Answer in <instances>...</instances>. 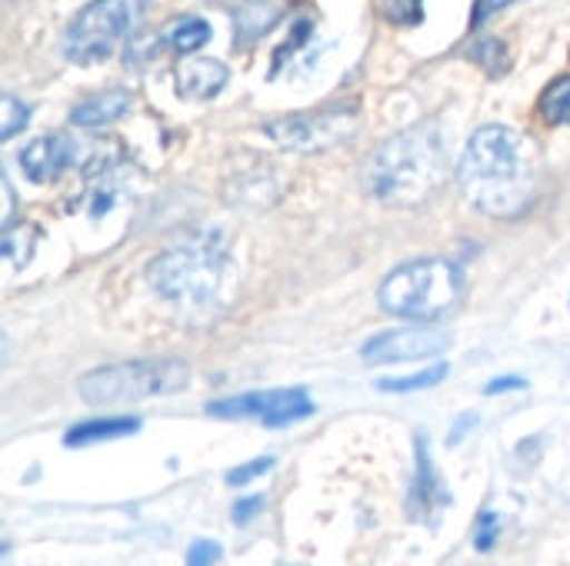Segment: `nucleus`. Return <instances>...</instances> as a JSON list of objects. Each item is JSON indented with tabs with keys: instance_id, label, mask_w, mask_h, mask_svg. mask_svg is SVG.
Masks as SVG:
<instances>
[{
	"instance_id": "12",
	"label": "nucleus",
	"mask_w": 570,
	"mask_h": 566,
	"mask_svg": "<svg viewBox=\"0 0 570 566\" xmlns=\"http://www.w3.org/2000/svg\"><path fill=\"white\" fill-rule=\"evenodd\" d=\"M130 103H134V97L127 93V90H104V93H94V97H87V100H80L73 110H70V123L73 127H87V130H94V127H107V123H114V120H120L127 110H130Z\"/></svg>"
},
{
	"instance_id": "5",
	"label": "nucleus",
	"mask_w": 570,
	"mask_h": 566,
	"mask_svg": "<svg viewBox=\"0 0 570 566\" xmlns=\"http://www.w3.org/2000/svg\"><path fill=\"white\" fill-rule=\"evenodd\" d=\"M190 384V367L174 357L157 360H127L90 370L77 380V394L94 407L110 404H137L150 397L180 394Z\"/></svg>"
},
{
	"instance_id": "17",
	"label": "nucleus",
	"mask_w": 570,
	"mask_h": 566,
	"mask_svg": "<svg viewBox=\"0 0 570 566\" xmlns=\"http://www.w3.org/2000/svg\"><path fill=\"white\" fill-rule=\"evenodd\" d=\"M448 377V364H434L421 374H411V377H387L377 384V390L384 394H411V390H428V387H438L441 380Z\"/></svg>"
},
{
	"instance_id": "18",
	"label": "nucleus",
	"mask_w": 570,
	"mask_h": 566,
	"mask_svg": "<svg viewBox=\"0 0 570 566\" xmlns=\"http://www.w3.org/2000/svg\"><path fill=\"white\" fill-rule=\"evenodd\" d=\"M27 120H30V107L7 93V97L0 100V140H10L17 130H23Z\"/></svg>"
},
{
	"instance_id": "16",
	"label": "nucleus",
	"mask_w": 570,
	"mask_h": 566,
	"mask_svg": "<svg viewBox=\"0 0 570 566\" xmlns=\"http://www.w3.org/2000/svg\"><path fill=\"white\" fill-rule=\"evenodd\" d=\"M538 113L544 123L551 127H570V73L568 77H558L538 100Z\"/></svg>"
},
{
	"instance_id": "14",
	"label": "nucleus",
	"mask_w": 570,
	"mask_h": 566,
	"mask_svg": "<svg viewBox=\"0 0 570 566\" xmlns=\"http://www.w3.org/2000/svg\"><path fill=\"white\" fill-rule=\"evenodd\" d=\"M140 430L137 417H110V420H87L67 430L63 444L67 447H87V444H104V440H117V437H130Z\"/></svg>"
},
{
	"instance_id": "26",
	"label": "nucleus",
	"mask_w": 570,
	"mask_h": 566,
	"mask_svg": "<svg viewBox=\"0 0 570 566\" xmlns=\"http://www.w3.org/2000/svg\"><path fill=\"white\" fill-rule=\"evenodd\" d=\"M508 3H514V0H478V3H474V23H481V20H488L491 13H498V10H504Z\"/></svg>"
},
{
	"instance_id": "11",
	"label": "nucleus",
	"mask_w": 570,
	"mask_h": 566,
	"mask_svg": "<svg viewBox=\"0 0 570 566\" xmlns=\"http://www.w3.org/2000/svg\"><path fill=\"white\" fill-rule=\"evenodd\" d=\"M177 93L187 100H210L224 90L227 83V67L214 57H190L177 67L174 73Z\"/></svg>"
},
{
	"instance_id": "6",
	"label": "nucleus",
	"mask_w": 570,
	"mask_h": 566,
	"mask_svg": "<svg viewBox=\"0 0 570 566\" xmlns=\"http://www.w3.org/2000/svg\"><path fill=\"white\" fill-rule=\"evenodd\" d=\"M140 0H94L83 7L63 33V53L73 63H100L107 60L124 37L140 20Z\"/></svg>"
},
{
	"instance_id": "24",
	"label": "nucleus",
	"mask_w": 570,
	"mask_h": 566,
	"mask_svg": "<svg viewBox=\"0 0 570 566\" xmlns=\"http://www.w3.org/2000/svg\"><path fill=\"white\" fill-rule=\"evenodd\" d=\"M0 197H3L0 224H3V230H10V227H13V187H10L7 177H0Z\"/></svg>"
},
{
	"instance_id": "15",
	"label": "nucleus",
	"mask_w": 570,
	"mask_h": 566,
	"mask_svg": "<svg viewBox=\"0 0 570 566\" xmlns=\"http://www.w3.org/2000/svg\"><path fill=\"white\" fill-rule=\"evenodd\" d=\"M164 40L170 43V50L177 53H194L210 40V23L200 17H180L164 30Z\"/></svg>"
},
{
	"instance_id": "27",
	"label": "nucleus",
	"mask_w": 570,
	"mask_h": 566,
	"mask_svg": "<svg viewBox=\"0 0 570 566\" xmlns=\"http://www.w3.org/2000/svg\"><path fill=\"white\" fill-rule=\"evenodd\" d=\"M471 424H478V414H464L461 420H458V427L451 430V437H448V444L454 447V444H461L464 437H468V430H471Z\"/></svg>"
},
{
	"instance_id": "23",
	"label": "nucleus",
	"mask_w": 570,
	"mask_h": 566,
	"mask_svg": "<svg viewBox=\"0 0 570 566\" xmlns=\"http://www.w3.org/2000/svg\"><path fill=\"white\" fill-rule=\"evenodd\" d=\"M261 507H264V497H247V500L234 504V524H237V527L250 524V520L261 514Z\"/></svg>"
},
{
	"instance_id": "13",
	"label": "nucleus",
	"mask_w": 570,
	"mask_h": 566,
	"mask_svg": "<svg viewBox=\"0 0 570 566\" xmlns=\"http://www.w3.org/2000/svg\"><path fill=\"white\" fill-rule=\"evenodd\" d=\"M277 20H281V0H244L234 10L237 43H250V40L264 37Z\"/></svg>"
},
{
	"instance_id": "10",
	"label": "nucleus",
	"mask_w": 570,
	"mask_h": 566,
	"mask_svg": "<svg viewBox=\"0 0 570 566\" xmlns=\"http://www.w3.org/2000/svg\"><path fill=\"white\" fill-rule=\"evenodd\" d=\"M73 157H77V147L67 137L47 133V137L30 140L20 150V167L33 183H47V180H57L73 163Z\"/></svg>"
},
{
	"instance_id": "22",
	"label": "nucleus",
	"mask_w": 570,
	"mask_h": 566,
	"mask_svg": "<svg viewBox=\"0 0 570 566\" xmlns=\"http://www.w3.org/2000/svg\"><path fill=\"white\" fill-rule=\"evenodd\" d=\"M220 544L214 540H194L190 550H187V566H214L220 560Z\"/></svg>"
},
{
	"instance_id": "25",
	"label": "nucleus",
	"mask_w": 570,
	"mask_h": 566,
	"mask_svg": "<svg viewBox=\"0 0 570 566\" xmlns=\"http://www.w3.org/2000/svg\"><path fill=\"white\" fill-rule=\"evenodd\" d=\"M528 387V380H521V377H498L494 384H488V397H494V394H504V390H524Z\"/></svg>"
},
{
	"instance_id": "20",
	"label": "nucleus",
	"mask_w": 570,
	"mask_h": 566,
	"mask_svg": "<svg viewBox=\"0 0 570 566\" xmlns=\"http://www.w3.org/2000/svg\"><path fill=\"white\" fill-rule=\"evenodd\" d=\"M498 537H501V517H498L494 510H484V514L478 517V537H474V547H478L481 554H488V550L498 544Z\"/></svg>"
},
{
	"instance_id": "1",
	"label": "nucleus",
	"mask_w": 570,
	"mask_h": 566,
	"mask_svg": "<svg viewBox=\"0 0 570 566\" xmlns=\"http://www.w3.org/2000/svg\"><path fill=\"white\" fill-rule=\"evenodd\" d=\"M458 183L478 210L514 217L538 197L531 147L511 127L488 123L471 133L458 163Z\"/></svg>"
},
{
	"instance_id": "9",
	"label": "nucleus",
	"mask_w": 570,
	"mask_h": 566,
	"mask_svg": "<svg viewBox=\"0 0 570 566\" xmlns=\"http://www.w3.org/2000/svg\"><path fill=\"white\" fill-rule=\"evenodd\" d=\"M451 347V334L441 327H397L387 334L371 337L361 347L364 364H411V360H431L441 357Z\"/></svg>"
},
{
	"instance_id": "21",
	"label": "nucleus",
	"mask_w": 570,
	"mask_h": 566,
	"mask_svg": "<svg viewBox=\"0 0 570 566\" xmlns=\"http://www.w3.org/2000/svg\"><path fill=\"white\" fill-rule=\"evenodd\" d=\"M267 470H274V457H257V460H250V464H244V467H234V470L227 474V484H230V487H244V484L264 477Z\"/></svg>"
},
{
	"instance_id": "8",
	"label": "nucleus",
	"mask_w": 570,
	"mask_h": 566,
	"mask_svg": "<svg viewBox=\"0 0 570 566\" xmlns=\"http://www.w3.org/2000/svg\"><path fill=\"white\" fill-rule=\"evenodd\" d=\"M207 414L220 417V420H261L264 427H287V424L311 417L314 404H311L307 390H301V387H294V390H254V394L214 400V404H207Z\"/></svg>"
},
{
	"instance_id": "4",
	"label": "nucleus",
	"mask_w": 570,
	"mask_h": 566,
	"mask_svg": "<svg viewBox=\"0 0 570 566\" xmlns=\"http://www.w3.org/2000/svg\"><path fill=\"white\" fill-rule=\"evenodd\" d=\"M464 274L444 257H424L397 267L381 284V307L404 320H438L461 304Z\"/></svg>"
},
{
	"instance_id": "2",
	"label": "nucleus",
	"mask_w": 570,
	"mask_h": 566,
	"mask_svg": "<svg viewBox=\"0 0 570 566\" xmlns=\"http://www.w3.org/2000/svg\"><path fill=\"white\" fill-rule=\"evenodd\" d=\"M448 180V150L434 123H417L384 140L364 163V190L391 207H417Z\"/></svg>"
},
{
	"instance_id": "19",
	"label": "nucleus",
	"mask_w": 570,
	"mask_h": 566,
	"mask_svg": "<svg viewBox=\"0 0 570 566\" xmlns=\"http://www.w3.org/2000/svg\"><path fill=\"white\" fill-rule=\"evenodd\" d=\"M431 494H434V474H431V457L424 454V440L417 437V480H414V507H431Z\"/></svg>"
},
{
	"instance_id": "7",
	"label": "nucleus",
	"mask_w": 570,
	"mask_h": 566,
	"mask_svg": "<svg viewBox=\"0 0 570 566\" xmlns=\"http://www.w3.org/2000/svg\"><path fill=\"white\" fill-rule=\"evenodd\" d=\"M357 130V110L354 107H334V110H311V113H291L264 123V133L294 153H314L337 147Z\"/></svg>"
},
{
	"instance_id": "3",
	"label": "nucleus",
	"mask_w": 570,
	"mask_h": 566,
	"mask_svg": "<svg viewBox=\"0 0 570 566\" xmlns=\"http://www.w3.org/2000/svg\"><path fill=\"white\" fill-rule=\"evenodd\" d=\"M227 264V247L217 230L190 234L187 240L174 244L160 257L150 260L147 277L160 297L180 307H204L220 290Z\"/></svg>"
}]
</instances>
